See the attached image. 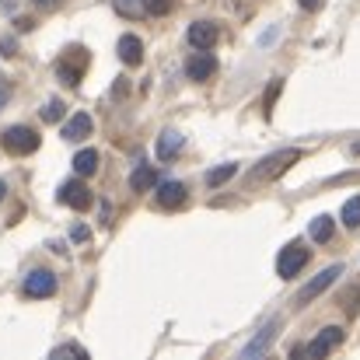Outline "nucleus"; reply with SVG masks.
<instances>
[{
  "label": "nucleus",
  "mask_w": 360,
  "mask_h": 360,
  "mask_svg": "<svg viewBox=\"0 0 360 360\" xmlns=\"http://www.w3.org/2000/svg\"><path fill=\"white\" fill-rule=\"evenodd\" d=\"M4 102H7V88H0V109H4Z\"/></svg>",
  "instance_id": "29"
},
{
  "label": "nucleus",
  "mask_w": 360,
  "mask_h": 360,
  "mask_svg": "<svg viewBox=\"0 0 360 360\" xmlns=\"http://www.w3.org/2000/svg\"><path fill=\"white\" fill-rule=\"evenodd\" d=\"M4 193H7V186H4V179H0V200H4Z\"/></svg>",
  "instance_id": "30"
},
{
  "label": "nucleus",
  "mask_w": 360,
  "mask_h": 360,
  "mask_svg": "<svg viewBox=\"0 0 360 360\" xmlns=\"http://www.w3.org/2000/svg\"><path fill=\"white\" fill-rule=\"evenodd\" d=\"M304 158V150H297V147H283V150H276V154H269V158H262L255 168H252V179L255 182H269V179H280L290 165H297Z\"/></svg>",
  "instance_id": "1"
},
{
  "label": "nucleus",
  "mask_w": 360,
  "mask_h": 360,
  "mask_svg": "<svg viewBox=\"0 0 360 360\" xmlns=\"http://www.w3.org/2000/svg\"><path fill=\"white\" fill-rule=\"evenodd\" d=\"M53 357H88V350H84V347H77V343H67V347H56V350H53Z\"/></svg>",
  "instance_id": "23"
},
{
  "label": "nucleus",
  "mask_w": 360,
  "mask_h": 360,
  "mask_svg": "<svg viewBox=\"0 0 360 360\" xmlns=\"http://www.w3.org/2000/svg\"><path fill=\"white\" fill-rule=\"evenodd\" d=\"M116 53H120V60L126 67H140V63H143V42H140L136 35H122Z\"/></svg>",
  "instance_id": "12"
},
{
  "label": "nucleus",
  "mask_w": 360,
  "mask_h": 360,
  "mask_svg": "<svg viewBox=\"0 0 360 360\" xmlns=\"http://www.w3.org/2000/svg\"><path fill=\"white\" fill-rule=\"evenodd\" d=\"M308 259H311V248H304L301 241H290V245H283V252L276 255V273H280L283 280H294V276L308 266Z\"/></svg>",
  "instance_id": "3"
},
{
  "label": "nucleus",
  "mask_w": 360,
  "mask_h": 360,
  "mask_svg": "<svg viewBox=\"0 0 360 360\" xmlns=\"http://www.w3.org/2000/svg\"><path fill=\"white\" fill-rule=\"evenodd\" d=\"M129 186H133V193H147V189H154V186H158V172H154V165H136V172L129 175Z\"/></svg>",
  "instance_id": "14"
},
{
  "label": "nucleus",
  "mask_w": 360,
  "mask_h": 360,
  "mask_svg": "<svg viewBox=\"0 0 360 360\" xmlns=\"http://www.w3.org/2000/svg\"><path fill=\"white\" fill-rule=\"evenodd\" d=\"M343 224L347 228H360V196H350L343 203Z\"/></svg>",
  "instance_id": "20"
},
{
  "label": "nucleus",
  "mask_w": 360,
  "mask_h": 360,
  "mask_svg": "<svg viewBox=\"0 0 360 360\" xmlns=\"http://www.w3.org/2000/svg\"><path fill=\"white\" fill-rule=\"evenodd\" d=\"M186 74H189V81H207V77H214V74H217V60H214L207 49H200L196 56H189Z\"/></svg>",
  "instance_id": "10"
},
{
  "label": "nucleus",
  "mask_w": 360,
  "mask_h": 360,
  "mask_svg": "<svg viewBox=\"0 0 360 360\" xmlns=\"http://www.w3.org/2000/svg\"><path fill=\"white\" fill-rule=\"evenodd\" d=\"M112 7H116L120 18H143V14H147L143 0H112Z\"/></svg>",
  "instance_id": "19"
},
{
  "label": "nucleus",
  "mask_w": 360,
  "mask_h": 360,
  "mask_svg": "<svg viewBox=\"0 0 360 360\" xmlns=\"http://www.w3.org/2000/svg\"><path fill=\"white\" fill-rule=\"evenodd\" d=\"M340 343H343V329H340V326H329V329H322V333L308 343L304 354H308V357H329Z\"/></svg>",
  "instance_id": "8"
},
{
  "label": "nucleus",
  "mask_w": 360,
  "mask_h": 360,
  "mask_svg": "<svg viewBox=\"0 0 360 360\" xmlns=\"http://www.w3.org/2000/svg\"><path fill=\"white\" fill-rule=\"evenodd\" d=\"M280 319H269L255 336H252V343H245V350H241V357L245 360H252V357H262V354H269V347L276 343V336H280Z\"/></svg>",
  "instance_id": "5"
},
{
  "label": "nucleus",
  "mask_w": 360,
  "mask_h": 360,
  "mask_svg": "<svg viewBox=\"0 0 360 360\" xmlns=\"http://www.w3.org/2000/svg\"><path fill=\"white\" fill-rule=\"evenodd\" d=\"M0 143H4V150L25 158V154H35L42 140H39V133H35L32 126H11V129L0 133Z\"/></svg>",
  "instance_id": "2"
},
{
  "label": "nucleus",
  "mask_w": 360,
  "mask_h": 360,
  "mask_svg": "<svg viewBox=\"0 0 360 360\" xmlns=\"http://www.w3.org/2000/svg\"><path fill=\"white\" fill-rule=\"evenodd\" d=\"M179 150H182V136H179L175 129H165V133L158 136V158L168 161V158H175Z\"/></svg>",
  "instance_id": "16"
},
{
  "label": "nucleus",
  "mask_w": 360,
  "mask_h": 360,
  "mask_svg": "<svg viewBox=\"0 0 360 360\" xmlns=\"http://www.w3.org/2000/svg\"><path fill=\"white\" fill-rule=\"evenodd\" d=\"M60 203H67V207H74V210H88V207L95 203V196H91V189H88L81 179H70V182L60 186Z\"/></svg>",
  "instance_id": "6"
},
{
  "label": "nucleus",
  "mask_w": 360,
  "mask_h": 360,
  "mask_svg": "<svg viewBox=\"0 0 360 360\" xmlns=\"http://www.w3.org/2000/svg\"><path fill=\"white\" fill-rule=\"evenodd\" d=\"M297 4H301L304 11H322V7H326V0H297Z\"/></svg>",
  "instance_id": "26"
},
{
  "label": "nucleus",
  "mask_w": 360,
  "mask_h": 360,
  "mask_svg": "<svg viewBox=\"0 0 360 360\" xmlns=\"http://www.w3.org/2000/svg\"><path fill=\"white\" fill-rule=\"evenodd\" d=\"M308 235H311V241L326 245V241H333V235H336V221H333L329 214H322V217H315V221H311Z\"/></svg>",
  "instance_id": "15"
},
{
  "label": "nucleus",
  "mask_w": 360,
  "mask_h": 360,
  "mask_svg": "<svg viewBox=\"0 0 360 360\" xmlns=\"http://www.w3.org/2000/svg\"><path fill=\"white\" fill-rule=\"evenodd\" d=\"M336 276H343V266H340V262H336V266H329V269H322L319 276H311V280L301 287V294H297V304H301V308H304V304H311L319 294H326V290L336 283Z\"/></svg>",
  "instance_id": "4"
},
{
  "label": "nucleus",
  "mask_w": 360,
  "mask_h": 360,
  "mask_svg": "<svg viewBox=\"0 0 360 360\" xmlns=\"http://www.w3.org/2000/svg\"><path fill=\"white\" fill-rule=\"evenodd\" d=\"M32 4H35V7H39V11H53V7H56V4H60V0H32Z\"/></svg>",
  "instance_id": "27"
},
{
  "label": "nucleus",
  "mask_w": 360,
  "mask_h": 360,
  "mask_svg": "<svg viewBox=\"0 0 360 360\" xmlns=\"http://www.w3.org/2000/svg\"><path fill=\"white\" fill-rule=\"evenodd\" d=\"M235 172H238V165H221V168H210V172H207V186H210V189H217V186H224L228 179H235Z\"/></svg>",
  "instance_id": "18"
},
{
  "label": "nucleus",
  "mask_w": 360,
  "mask_h": 360,
  "mask_svg": "<svg viewBox=\"0 0 360 360\" xmlns=\"http://www.w3.org/2000/svg\"><path fill=\"white\" fill-rule=\"evenodd\" d=\"M14 49H18L14 39H4V42H0V53H4V56H14Z\"/></svg>",
  "instance_id": "25"
},
{
  "label": "nucleus",
  "mask_w": 360,
  "mask_h": 360,
  "mask_svg": "<svg viewBox=\"0 0 360 360\" xmlns=\"http://www.w3.org/2000/svg\"><path fill=\"white\" fill-rule=\"evenodd\" d=\"M143 7H147V14L161 18V14H168V11H172V0H143Z\"/></svg>",
  "instance_id": "24"
},
{
  "label": "nucleus",
  "mask_w": 360,
  "mask_h": 360,
  "mask_svg": "<svg viewBox=\"0 0 360 360\" xmlns=\"http://www.w3.org/2000/svg\"><path fill=\"white\" fill-rule=\"evenodd\" d=\"M186 39H189L193 49H214L217 39H221V28L214 21H193L189 32H186Z\"/></svg>",
  "instance_id": "7"
},
{
  "label": "nucleus",
  "mask_w": 360,
  "mask_h": 360,
  "mask_svg": "<svg viewBox=\"0 0 360 360\" xmlns=\"http://www.w3.org/2000/svg\"><path fill=\"white\" fill-rule=\"evenodd\" d=\"M91 129H95V122L88 112H77V116H70V120L63 122V140H84V136H91Z\"/></svg>",
  "instance_id": "13"
},
{
  "label": "nucleus",
  "mask_w": 360,
  "mask_h": 360,
  "mask_svg": "<svg viewBox=\"0 0 360 360\" xmlns=\"http://www.w3.org/2000/svg\"><path fill=\"white\" fill-rule=\"evenodd\" d=\"M74 172L77 175H95L98 172V150H77V158H74Z\"/></svg>",
  "instance_id": "17"
},
{
  "label": "nucleus",
  "mask_w": 360,
  "mask_h": 360,
  "mask_svg": "<svg viewBox=\"0 0 360 360\" xmlns=\"http://www.w3.org/2000/svg\"><path fill=\"white\" fill-rule=\"evenodd\" d=\"M63 116H67V105H63L60 98H53V102L42 105V122H60Z\"/></svg>",
  "instance_id": "21"
},
{
  "label": "nucleus",
  "mask_w": 360,
  "mask_h": 360,
  "mask_svg": "<svg viewBox=\"0 0 360 360\" xmlns=\"http://www.w3.org/2000/svg\"><path fill=\"white\" fill-rule=\"evenodd\" d=\"M25 294H28V297H53V294H56V276H53L49 269H35V273H28V280H25Z\"/></svg>",
  "instance_id": "9"
},
{
  "label": "nucleus",
  "mask_w": 360,
  "mask_h": 360,
  "mask_svg": "<svg viewBox=\"0 0 360 360\" xmlns=\"http://www.w3.org/2000/svg\"><path fill=\"white\" fill-rule=\"evenodd\" d=\"M280 91H283V81L276 77L269 88H266V116H273V105H276V98H280Z\"/></svg>",
  "instance_id": "22"
},
{
  "label": "nucleus",
  "mask_w": 360,
  "mask_h": 360,
  "mask_svg": "<svg viewBox=\"0 0 360 360\" xmlns=\"http://www.w3.org/2000/svg\"><path fill=\"white\" fill-rule=\"evenodd\" d=\"M158 203H161L165 210H175V207H182V203H186V186H182V182H175V179H168V182H158Z\"/></svg>",
  "instance_id": "11"
},
{
  "label": "nucleus",
  "mask_w": 360,
  "mask_h": 360,
  "mask_svg": "<svg viewBox=\"0 0 360 360\" xmlns=\"http://www.w3.org/2000/svg\"><path fill=\"white\" fill-rule=\"evenodd\" d=\"M70 238H74V241H84V238H88V228H74V231H70Z\"/></svg>",
  "instance_id": "28"
}]
</instances>
